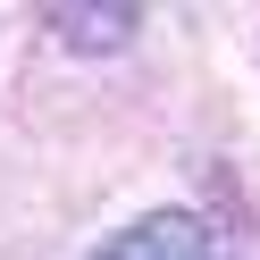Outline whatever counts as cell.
I'll list each match as a JSON object with an SVG mask.
<instances>
[{"label":"cell","mask_w":260,"mask_h":260,"mask_svg":"<svg viewBox=\"0 0 260 260\" xmlns=\"http://www.w3.org/2000/svg\"><path fill=\"white\" fill-rule=\"evenodd\" d=\"M92 260H218V243H210V218L193 210H151V218L118 226Z\"/></svg>","instance_id":"obj_1"},{"label":"cell","mask_w":260,"mask_h":260,"mask_svg":"<svg viewBox=\"0 0 260 260\" xmlns=\"http://www.w3.org/2000/svg\"><path fill=\"white\" fill-rule=\"evenodd\" d=\"M143 25V9H51V34H68V51H118Z\"/></svg>","instance_id":"obj_2"}]
</instances>
